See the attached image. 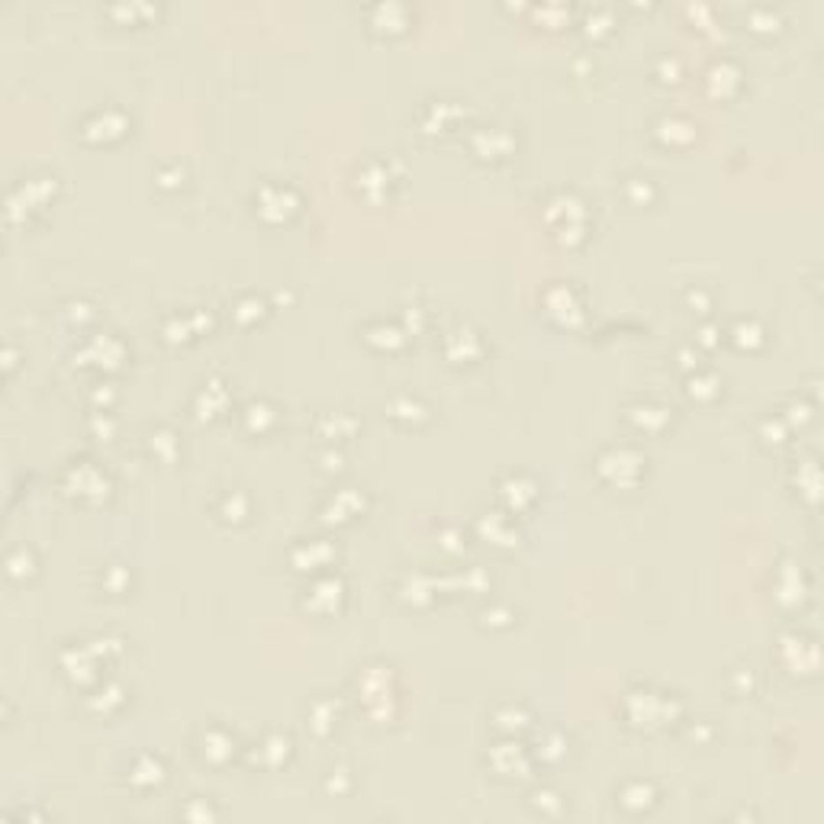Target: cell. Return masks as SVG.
Wrapping results in <instances>:
<instances>
[{"mask_svg": "<svg viewBox=\"0 0 824 824\" xmlns=\"http://www.w3.org/2000/svg\"><path fill=\"white\" fill-rule=\"evenodd\" d=\"M274 422H277V412L271 403H265V399H251L249 406L242 409V426L249 428L251 435H265Z\"/></svg>", "mask_w": 824, "mask_h": 824, "instance_id": "28", "label": "cell"}, {"mask_svg": "<svg viewBox=\"0 0 824 824\" xmlns=\"http://www.w3.org/2000/svg\"><path fill=\"white\" fill-rule=\"evenodd\" d=\"M406 17L409 10L403 4H377L371 10V27L377 33H399V29H406Z\"/></svg>", "mask_w": 824, "mask_h": 824, "instance_id": "27", "label": "cell"}, {"mask_svg": "<svg viewBox=\"0 0 824 824\" xmlns=\"http://www.w3.org/2000/svg\"><path fill=\"white\" fill-rule=\"evenodd\" d=\"M335 718H338V705L332 699H316L310 705V721H312V728H320V731L335 725Z\"/></svg>", "mask_w": 824, "mask_h": 824, "instance_id": "39", "label": "cell"}, {"mask_svg": "<svg viewBox=\"0 0 824 824\" xmlns=\"http://www.w3.org/2000/svg\"><path fill=\"white\" fill-rule=\"evenodd\" d=\"M123 355H126V348H123L119 338L97 335L81 348L78 355H74V361H94V364H100V367H116V364L123 361Z\"/></svg>", "mask_w": 824, "mask_h": 824, "instance_id": "15", "label": "cell"}, {"mask_svg": "<svg viewBox=\"0 0 824 824\" xmlns=\"http://www.w3.org/2000/svg\"><path fill=\"white\" fill-rule=\"evenodd\" d=\"M107 702H113V705H119V702H123V689H119L116 682H107V686H100V689L88 699V705H90V709L107 712Z\"/></svg>", "mask_w": 824, "mask_h": 824, "instance_id": "42", "label": "cell"}, {"mask_svg": "<svg viewBox=\"0 0 824 824\" xmlns=\"http://www.w3.org/2000/svg\"><path fill=\"white\" fill-rule=\"evenodd\" d=\"M126 129H129V119H126L123 110H116V107L94 110V113H88L84 119H81V135H84L88 142H94V145L123 139Z\"/></svg>", "mask_w": 824, "mask_h": 824, "instance_id": "9", "label": "cell"}, {"mask_svg": "<svg viewBox=\"0 0 824 824\" xmlns=\"http://www.w3.org/2000/svg\"><path fill=\"white\" fill-rule=\"evenodd\" d=\"M483 338H480V332L477 328H470V326H458V328H451L448 335H444V342H442V351H444V358L448 361H454V364H474L477 358H483Z\"/></svg>", "mask_w": 824, "mask_h": 824, "instance_id": "12", "label": "cell"}, {"mask_svg": "<svg viewBox=\"0 0 824 824\" xmlns=\"http://www.w3.org/2000/svg\"><path fill=\"white\" fill-rule=\"evenodd\" d=\"M267 312V303L261 300V296H255V293H249V296H242L235 306H232V316L242 322V326H249V322H258L261 316Z\"/></svg>", "mask_w": 824, "mask_h": 824, "instance_id": "37", "label": "cell"}, {"mask_svg": "<svg viewBox=\"0 0 824 824\" xmlns=\"http://www.w3.org/2000/svg\"><path fill=\"white\" fill-rule=\"evenodd\" d=\"M686 393H689L692 399H699V403H709V399H715L718 393H721V381H718L715 373H689V381H686Z\"/></svg>", "mask_w": 824, "mask_h": 824, "instance_id": "34", "label": "cell"}, {"mask_svg": "<svg viewBox=\"0 0 824 824\" xmlns=\"http://www.w3.org/2000/svg\"><path fill=\"white\" fill-rule=\"evenodd\" d=\"M692 135H696V129H692V123H686L682 116H664V119L657 123V139L664 145H686V142H692Z\"/></svg>", "mask_w": 824, "mask_h": 824, "instance_id": "31", "label": "cell"}, {"mask_svg": "<svg viewBox=\"0 0 824 824\" xmlns=\"http://www.w3.org/2000/svg\"><path fill=\"white\" fill-rule=\"evenodd\" d=\"M232 751H235V737H232L229 731H222V728H206L204 735H200V757H204V760L222 766V763L232 757Z\"/></svg>", "mask_w": 824, "mask_h": 824, "instance_id": "18", "label": "cell"}, {"mask_svg": "<svg viewBox=\"0 0 824 824\" xmlns=\"http://www.w3.org/2000/svg\"><path fill=\"white\" fill-rule=\"evenodd\" d=\"M715 335H718V328H715V326H705V328H702V332H699V342H702V345H705V348H712V345H715V342H718Z\"/></svg>", "mask_w": 824, "mask_h": 824, "instance_id": "45", "label": "cell"}, {"mask_svg": "<svg viewBox=\"0 0 824 824\" xmlns=\"http://www.w3.org/2000/svg\"><path fill=\"white\" fill-rule=\"evenodd\" d=\"M535 497H538V483L532 477H525V474H509V477L499 480V499L512 512H525L535 503Z\"/></svg>", "mask_w": 824, "mask_h": 824, "instance_id": "13", "label": "cell"}, {"mask_svg": "<svg viewBox=\"0 0 824 824\" xmlns=\"http://www.w3.org/2000/svg\"><path fill=\"white\" fill-rule=\"evenodd\" d=\"M583 27H586V33H605V29L612 27V10L609 7L589 10L586 19H583Z\"/></svg>", "mask_w": 824, "mask_h": 824, "instance_id": "43", "label": "cell"}, {"mask_svg": "<svg viewBox=\"0 0 824 824\" xmlns=\"http://www.w3.org/2000/svg\"><path fill=\"white\" fill-rule=\"evenodd\" d=\"M55 194V178L42 174V178H23L19 184H13L7 200V216L10 222H17L23 213H33V210H42Z\"/></svg>", "mask_w": 824, "mask_h": 824, "instance_id": "6", "label": "cell"}, {"mask_svg": "<svg viewBox=\"0 0 824 824\" xmlns=\"http://www.w3.org/2000/svg\"><path fill=\"white\" fill-rule=\"evenodd\" d=\"M387 416H390L393 422H399V426H422L428 419V406L416 397H397V399H390Z\"/></svg>", "mask_w": 824, "mask_h": 824, "instance_id": "23", "label": "cell"}, {"mask_svg": "<svg viewBox=\"0 0 824 824\" xmlns=\"http://www.w3.org/2000/svg\"><path fill=\"white\" fill-rule=\"evenodd\" d=\"M747 23H751V29H757V33H773V29H780V13L770 7H753L751 13H747Z\"/></svg>", "mask_w": 824, "mask_h": 824, "instance_id": "41", "label": "cell"}, {"mask_svg": "<svg viewBox=\"0 0 824 824\" xmlns=\"http://www.w3.org/2000/svg\"><path fill=\"white\" fill-rule=\"evenodd\" d=\"M361 512H364V497L351 487L335 489V493L328 497V503L322 505L326 522H348V519H355V515H361Z\"/></svg>", "mask_w": 824, "mask_h": 824, "instance_id": "16", "label": "cell"}, {"mask_svg": "<svg viewBox=\"0 0 824 824\" xmlns=\"http://www.w3.org/2000/svg\"><path fill=\"white\" fill-rule=\"evenodd\" d=\"M625 416L638 432H664L666 422H670V409L660 406V403H631L625 409Z\"/></svg>", "mask_w": 824, "mask_h": 824, "instance_id": "17", "label": "cell"}, {"mask_svg": "<svg viewBox=\"0 0 824 824\" xmlns=\"http://www.w3.org/2000/svg\"><path fill=\"white\" fill-rule=\"evenodd\" d=\"M728 335H731V342H735L737 348H747V351L763 345V328L757 320H737Z\"/></svg>", "mask_w": 824, "mask_h": 824, "instance_id": "35", "label": "cell"}, {"mask_svg": "<svg viewBox=\"0 0 824 824\" xmlns=\"http://www.w3.org/2000/svg\"><path fill=\"white\" fill-rule=\"evenodd\" d=\"M515 621V612L509 605H487L480 609V625L483 628H509Z\"/></svg>", "mask_w": 824, "mask_h": 824, "instance_id": "40", "label": "cell"}, {"mask_svg": "<svg viewBox=\"0 0 824 824\" xmlns=\"http://www.w3.org/2000/svg\"><path fill=\"white\" fill-rule=\"evenodd\" d=\"M493 766H497L499 776H515V770L525 773L528 770V753L522 744H515V737H509L505 744L493 747Z\"/></svg>", "mask_w": 824, "mask_h": 824, "instance_id": "20", "label": "cell"}, {"mask_svg": "<svg viewBox=\"0 0 824 824\" xmlns=\"http://www.w3.org/2000/svg\"><path fill=\"white\" fill-rule=\"evenodd\" d=\"M544 312H548L560 328H576V326H583V320H586L583 303H580V296H576V290L570 284H554L544 290Z\"/></svg>", "mask_w": 824, "mask_h": 824, "instance_id": "8", "label": "cell"}, {"mask_svg": "<svg viewBox=\"0 0 824 824\" xmlns=\"http://www.w3.org/2000/svg\"><path fill=\"white\" fill-rule=\"evenodd\" d=\"M544 219H548L554 239H560L564 245H576L583 239L586 229H589V210L580 196L567 194V190H558V194L548 196L544 204Z\"/></svg>", "mask_w": 824, "mask_h": 824, "instance_id": "1", "label": "cell"}, {"mask_svg": "<svg viewBox=\"0 0 824 824\" xmlns=\"http://www.w3.org/2000/svg\"><path fill=\"white\" fill-rule=\"evenodd\" d=\"M261 753H267V757H271V760H267V766L284 763L287 757H290V737H287V735H267L265 741H261Z\"/></svg>", "mask_w": 824, "mask_h": 824, "instance_id": "38", "label": "cell"}, {"mask_svg": "<svg viewBox=\"0 0 824 824\" xmlns=\"http://www.w3.org/2000/svg\"><path fill=\"white\" fill-rule=\"evenodd\" d=\"M226 387H222L219 381H210L200 387V393H196V416L200 419H213L216 412H222V406H226Z\"/></svg>", "mask_w": 824, "mask_h": 824, "instance_id": "32", "label": "cell"}, {"mask_svg": "<svg viewBox=\"0 0 824 824\" xmlns=\"http://www.w3.org/2000/svg\"><path fill=\"white\" fill-rule=\"evenodd\" d=\"M705 84H709V90L715 94V97H728V94H735L737 84H741V72H737V68L728 62V58H721V62H715L709 68V74H705Z\"/></svg>", "mask_w": 824, "mask_h": 824, "instance_id": "24", "label": "cell"}, {"mask_svg": "<svg viewBox=\"0 0 824 824\" xmlns=\"http://www.w3.org/2000/svg\"><path fill=\"white\" fill-rule=\"evenodd\" d=\"M619 805L631 815H641V812H651L657 805V789L651 782H628V786L619 792Z\"/></svg>", "mask_w": 824, "mask_h": 824, "instance_id": "21", "label": "cell"}, {"mask_svg": "<svg viewBox=\"0 0 824 824\" xmlns=\"http://www.w3.org/2000/svg\"><path fill=\"white\" fill-rule=\"evenodd\" d=\"M470 149H474V155L483 161H503L512 155L515 139L509 129H503V126H480V129H474V135H470Z\"/></svg>", "mask_w": 824, "mask_h": 824, "instance_id": "11", "label": "cell"}, {"mask_svg": "<svg viewBox=\"0 0 824 824\" xmlns=\"http://www.w3.org/2000/svg\"><path fill=\"white\" fill-rule=\"evenodd\" d=\"M129 780H133V786H139V789L158 786V782H165V763H161L158 757H151V753H142V757L133 763Z\"/></svg>", "mask_w": 824, "mask_h": 824, "instance_id": "29", "label": "cell"}, {"mask_svg": "<svg viewBox=\"0 0 824 824\" xmlns=\"http://www.w3.org/2000/svg\"><path fill=\"white\" fill-rule=\"evenodd\" d=\"M596 474L615 489H635L647 474V458L631 444H615L596 458Z\"/></svg>", "mask_w": 824, "mask_h": 824, "instance_id": "2", "label": "cell"}, {"mask_svg": "<svg viewBox=\"0 0 824 824\" xmlns=\"http://www.w3.org/2000/svg\"><path fill=\"white\" fill-rule=\"evenodd\" d=\"M458 116H461V107H458V104H451V100H435V104H428L426 113H422V126H426V133H448Z\"/></svg>", "mask_w": 824, "mask_h": 824, "instance_id": "25", "label": "cell"}, {"mask_svg": "<svg viewBox=\"0 0 824 824\" xmlns=\"http://www.w3.org/2000/svg\"><path fill=\"white\" fill-rule=\"evenodd\" d=\"M358 181H361V190L371 196V200L390 194V187L397 184L390 174V165H383V161H367V165L358 171Z\"/></svg>", "mask_w": 824, "mask_h": 824, "instance_id": "19", "label": "cell"}, {"mask_svg": "<svg viewBox=\"0 0 824 824\" xmlns=\"http://www.w3.org/2000/svg\"><path fill=\"white\" fill-rule=\"evenodd\" d=\"M682 705L674 699L670 692H654V689H631L625 699V715L631 725L638 728H660L666 721L680 718Z\"/></svg>", "mask_w": 824, "mask_h": 824, "instance_id": "3", "label": "cell"}, {"mask_svg": "<svg viewBox=\"0 0 824 824\" xmlns=\"http://www.w3.org/2000/svg\"><path fill=\"white\" fill-rule=\"evenodd\" d=\"M255 213L261 216L267 226H281V222H290L293 216L300 213V194H296L290 184H277V181H267V184L258 187Z\"/></svg>", "mask_w": 824, "mask_h": 824, "instance_id": "5", "label": "cell"}, {"mask_svg": "<svg viewBox=\"0 0 824 824\" xmlns=\"http://www.w3.org/2000/svg\"><path fill=\"white\" fill-rule=\"evenodd\" d=\"M216 515H219L222 522H232V525L245 522V515H249V497H245L242 489H226L219 497V503H216Z\"/></svg>", "mask_w": 824, "mask_h": 824, "instance_id": "30", "label": "cell"}, {"mask_svg": "<svg viewBox=\"0 0 824 824\" xmlns=\"http://www.w3.org/2000/svg\"><path fill=\"white\" fill-rule=\"evenodd\" d=\"M358 689L364 696V709L371 715H390L387 712V702H393V670L383 664L364 666L361 676H358Z\"/></svg>", "mask_w": 824, "mask_h": 824, "instance_id": "7", "label": "cell"}, {"mask_svg": "<svg viewBox=\"0 0 824 824\" xmlns=\"http://www.w3.org/2000/svg\"><path fill=\"white\" fill-rule=\"evenodd\" d=\"M342 603H345V583L332 574L316 576L303 596V609L316 612V615H332L342 609Z\"/></svg>", "mask_w": 824, "mask_h": 824, "instance_id": "10", "label": "cell"}, {"mask_svg": "<svg viewBox=\"0 0 824 824\" xmlns=\"http://www.w3.org/2000/svg\"><path fill=\"white\" fill-rule=\"evenodd\" d=\"M493 721H497V728H503L505 735L515 737L519 731H525V728L532 725V715H528V709H522V705H503V709H497Z\"/></svg>", "mask_w": 824, "mask_h": 824, "instance_id": "33", "label": "cell"}, {"mask_svg": "<svg viewBox=\"0 0 824 824\" xmlns=\"http://www.w3.org/2000/svg\"><path fill=\"white\" fill-rule=\"evenodd\" d=\"M364 342H371L373 348L381 351H397V348L406 345V328L393 326V322H371L364 328Z\"/></svg>", "mask_w": 824, "mask_h": 824, "instance_id": "22", "label": "cell"}, {"mask_svg": "<svg viewBox=\"0 0 824 824\" xmlns=\"http://www.w3.org/2000/svg\"><path fill=\"white\" fill-rule=\"evenodd\" d=\"M332 558H335V548L322 538L300 541V544L290 551V560L296 570H322L332 564Z\"/></svg>", "mask_w": 824, "mask_h": 824, "instance_id": "14", "label": "cell"}, {"mask_svg": "<svg viewBox=\"0 0 824 824\" xmlns=\"http://www.w3.org/2000/svg\"><path fill=\"white\" fill-rule=\"evenodd\" d=\"M62 489L78 503L100 505L110 497V477L94 461H72L62 470Z\"/></svg>", "mask_w": 824, "mask_h": 824, "instance_id": "4", "label": "cell"}, {"mask_svg": "<svg viewBox=\"0 0 824 824\" xmlns=\"http://www.w3.org/2000/svg\"><path fill=\"white\" fill-rule=\"evenodd\" d=\"M477 528H480V535L489 538L493 544H515V541H519V528H515L503 512H487L480 519Z\"/></svg>", "mask_w": 824, "mask_h": 824, "instance_id": "26", "label": "cell"}, {"mask_svg": "<svg viewBox=\"0 0 824 824\" xmlns=\"http://www.w3.org/2000/svg\"><path fill=\"white\" fill-rule=\"evenodd\" d=\"M7 574L10 580H27L36 574V554L29 548H13L7 554Z\"/></svg>", "mask_w": 824, "mask_h": 824, "instance_id": "36", "label": "cell"}, {"mask_svg": "<svg viewBox=\"0 0 824 824\" xmlns=\"http://www.w3.org/2000/svg\"><path fill=\"white\" fill-rule=\"evenodd\" d=\"M625 190H638V204H651V200H654V184L647 178H631L628 184H625Z\"/></svg>", "mask_w": 824, "mask_h": 824, "instance_id": "44", "label": "cell"}]
</instances>
